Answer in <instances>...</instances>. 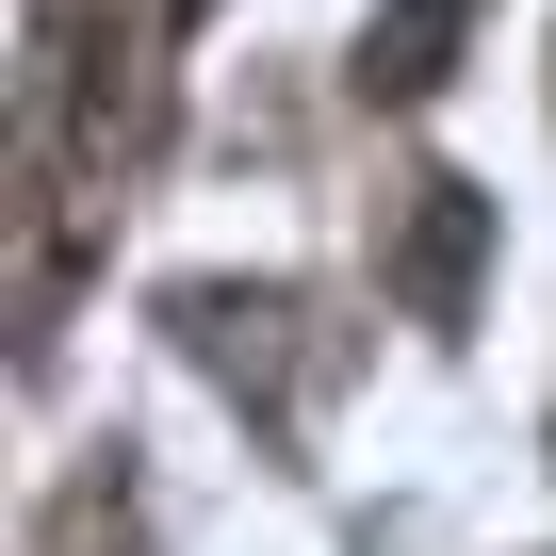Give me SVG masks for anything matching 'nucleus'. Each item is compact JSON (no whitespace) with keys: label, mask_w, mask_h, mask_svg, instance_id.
I'll list each match as a JSON object with an SVG mask.
<instances>
[{"label":"nucleus","mask_w":556,"mask_h":556,"mask_svg":"<svg viewBox=\"0 0 556 556\" xmlns=\"http://www.w3.org/2000/svg\"><path fill=\"white\" fill-rule=\"evenodd\" d=\"M475 278H491V197L458 164H409L377 197V295L409 328H475Z\"/></svg>","instance_id":"2"},{"label":"nucleus","mask_w":556,"mask_h":556,"mask_svg":"<svg viewBox=\"0 0 556 556\" xmlns=\"http://www.w3.org/2000/svg\"><path fill=\"white\" fill-rule=\"evenodd\" d=\"M458 34H475V0H377L361 17V99H442V66H458Z\"/></svg>","instance_id":"3"},{"label":"nucleus","mask_w":556,"mask_h":556,"mask_svg":"<svg viewBox=\"0 0 556 556\" xmlns=\"http://www.w3.org/2000/svg\"><path fill=\"white\" fill-rule=\"evenodd\" d=\"M164 328H180V361H197V377H229V409H245L278 458H295V442H312V409L361 377V328H328L295 278H180Z\"/></svg>","instance_id":"1"},{"label":"nucleus","mask_w":556,"mask_h":556,"mask_svg":"<svg viewBox=\"0 0 556 556\" xmlns=\"http://www.w3.org/2000/svg\"><path fill=\"white\" fill-rule=\"evenodd\" d=\"M197 17H213V0H164V34H197Z\"/></svg>","instance_id":"4"}]
</instances>
